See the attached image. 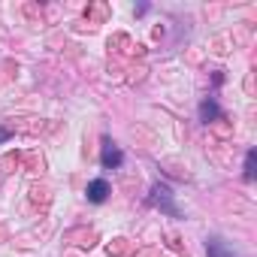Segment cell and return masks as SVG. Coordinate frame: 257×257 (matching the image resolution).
Listing matches in <instances>:
<instances>
[{
    "instance_id": "1",
    "label": "cell",
    "mask_w": 257,
    "mask_h": 257,
    "mask_svg": "<svg viewBox=\"0 0 257 257\" xmlns=\"http://www.w3.org/2000/svg\"><path fill=\"white\" fill-rule=\"evenodd\" d=\"M149 203H152V206H161V209H164L167 215H173V218H179V215H182V212H179V206L173 203V191H170L167 185H161V182H155Z\"/></svg>"
},
{
    "instance_id": "2",
    "label": "cell",
    "mask_w": 257,
    "mask_h": 257,
    "mask_svg": "<svg viewBox=\"0 0 257 257\" xmlns=\"http://www.w3.org/2000/svg\"><path fill=\"white\" fill-rule=\"evenodd\" d=\"M206 254H209V257H239V251H236L233 245H227L224 239H218V236H212V239L206 242Z\"/></svg>"
},
{
    "instance_id": "3",
    "label": "cell",
    "mask_w": 257,
    "mask_h": 257,
    "mask_svg": "<svg viewBox=\"0 0 257 257\" xmlns=\"http://www.w3.org/2000/svg\"><path fill=\"white\" fill-rule=\"evenodd\" d=\"M85 194H88V200H91V203H103V200L109 197V182H106V179H94V182L88 185V191H85Z\"/></svg>"
},
{
    "instance_id": "4",
    "label": "cell",
    "mask_w": 257,
    "mask_h": 257,
    "mask_svg": "<svg viewBox=\"0 0 257 257\" xmlns=\"http://www.w3.org/2000/svg\"><path fill=\"white\" fill-rule=\"evenodd\" d=\"M121 161H124L121 149H115V146H106L103 149V167H121Z\"/></svg>"
},
{
    "instance_id": "5",
    "label": "cell",
    "mask_w": 257,
    "mask_h": 257,
    "mask_svg": "<svg viewBox=\"0 0 257 257\" xmlns=\"http://www.w3.org/2000/svg\"><path fill=\"white\" fill-rule=\"evenodd\" d=\"M218 115H221V109H218L212 100H206V103L200 106V118H203V121H212V118H218Z\"/></svg>"
},
{
    "instance_id": "6",
    "label": "cell",
    "mask_w": 257,
    "mask_h": 257,
    "mask_svg": "<svg viewBox=\"0 0 257 257\" xmlns=\"http://www.w3.org/2000/svg\"><path fill=\"white\" fill-rule=\"evenodd\" d=\"M254 161H257V152H248V155H245V179H248V182L254 179Z\"/></svg>"
},
{
    "instance_id": "7",
    "label": "cell",
    "mask_w": 257,
    "mask_h": 257,
    "mask_svg": "<svg viewBox=\"0 0 257 257\" xmlns=\"http://www.w3.org/2000/svg\"><path fill=\"white\" fill-rule=\"evenodd\" d=\"M4 140H10V131H0V143H4Z\"/></svg>"
}]
</instances>
